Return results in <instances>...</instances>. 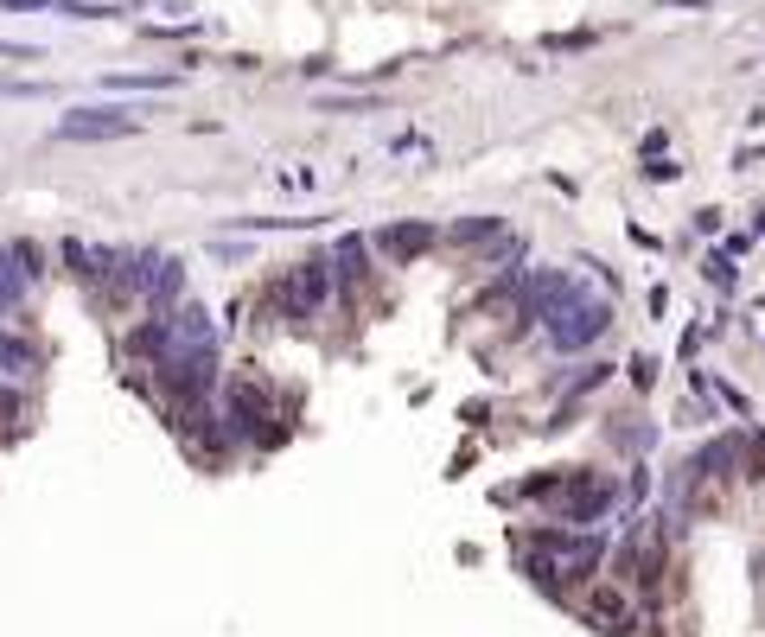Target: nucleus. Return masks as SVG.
<instances>
[{
    "label": "nucleus",
    "instance_id": "7ed1b4c3",
    "mask_svg": "<svg viewBox=\"0 0 765 637\" xmlns=\"http://www.w3.org/2000/svg\"><path fill=\"white\" fill-rule=\"evenodd\" d=\"M517 548H523V574L555 599L568 593V580H587L606 554L593 529H536V535H517Z\"/></svg>",
    "mask_w": 765,
    "mask_h": 637
},
{
    "label": "nucleus",
    "instance_id": "39448f33",
    "mask_svg": "<svg viewBox=\"0 0 765 637\" xmlns=\"http://www.w3.org/2000/svg\"><path fill=\"white\" fill-rule=\"evenodd\" d=\"M523 498H536V504H548L562 523H600L612 504H618V484L606 478V472H581V465H568V472H542V478H523L517 484Z\"/></svg>",
    "mask_w": 765,
    "mask_h": 637
},
{
    "label": "nucleus",
    "instance_id": "423d86ee",
    "mask_svg": "<svg viewBox=\"0 0 765 637\" xmlns=\"http://www.w3.org/2000/svg\"><path fill=\"white\" fill-rule=\"evenodd\" d=\"M332 294H338V288H332V261H325V255H307V261H294V268H288V274L268 288V300L281 306L294 325H313V319L332 306Z\"/></svg>",
    "mask_w": 765,
    "mask_h": 637
},
{
    "label": "nucleus",
    "instance_id": "9d476101",
    "mask_svg": "<svg viewBox=\"0 0 765 637\" xmlns=\"http://www.w3.org/2000/svg\"><path fill=\"white\" fill-rule=\"evenodd\" d=\"M179 300H185V261L160 255V249H141V306L147 313H173Z\"/></svg>",
    "mask_w": 765,
    "mask_h": 637
},
{
    "label": "nucleus",
    "instance_id": "6e6552de",
    "mask_svg": "<svg viewBox=\"0 0 765 637\" xmlns=\"http://www.w3.org/2000/svg\"><path fill=\"white\" fill-rule=\"evenodd\" d=\"M434 243H440V230H434L428 217H396V224L370 230V255H377V261H389V268H414Z\"/></svg>",
    "mask_w": 765,
    "mask_h": 637
},
{
    "label": "nucleus",
    "instance_id": "f3484780",
    "mask_svg": "<svg viewBox=\"0 0 765 637\" xmlns=\"http://www.w3.org/2000/svg\"><path fill=\"white\" fill-rule=\"evenodd\" d=\"M0 58H13V64H32L39 45H20V39H0Z\"/></svg>",
    "mask_w": 765,
    "mask_h": 637
},
{
    "label": "nucleus",
    "instance_id": "f8f14e48",
    "mask_svg": "<svg viewBox=\"0 0 765 637\" xmlns=\"http://www.w3.org/2000/svg\"><path fill=\"white\" fill-rule=\"evenodd\" d=\"M325 261H332V288L338 294H364L370 288V236H338Z\"/></svg>",
    "mask_w": 765,
    "mask_h": 637
},
{
    "label": "nucleus",
    "instance_id": "a211bd4d",
    "mask_svg": "<svg viewBox=\"0 0 765 637\" xmlns=\"http://www.w3.org/2000/svg\"><path fill=\"white\" fill-rule=\"evenodd\" d=\"M651 376H657V364H651V358H638V364H632V383H638V389H651Z\"/></svg>",
    "mask_w": 765,
    "mask_h": 637
},
{
    "label": "nucleus",
    "instance_id": "4468645a",
    "mask_svg": "<svg viewBox=\"0 0 765 637\" xmlns=\"http://www.w3.org/2000/svg\"><path fill=\"white\" fill-rule=\"evenodd\" d=\"M26 294H32L26 268L13 261V249H7V243H0V319H13V313L26 306Z\"/></svg>",
    "mask_w": 765,
    "mask_h": 637
},
{
    "label": "nucleus",
    "instance_id": "6ab92c4d",
    "mask_svg": "<svg viewBox=\"0 0 765 637\" xmlns=\"http://www.w3.org/2000/svg\"><path fill=\"white\" fill-rule=\"evenodd\" d=\"M657 7H689V13H702L708 0H657Z\"/></svg>",
    "mask_w": 765,
    "mask_h": 637
},
{
    "label": "nucleus",
    "instance_id": "2eb2a0df",
    "mask_svg": "<svg viewBox=\"0 0 765 637\" xmlns=\"http://www.w3.org/2000/svg\"><path fill=\"white\" fill-rule=\"evenodd\" d=\"M173 84H179V70H115L109 77V90H147V96H160Z\"/></svg>",
    "mask_w": 765,
    "mask_h": 637
},
{
    "label": "nucleus",
    "instance_id": "f03ea898",
    "mask_svg": "<svg viewBox=\"0 0 765 637\" xmlns=\"http://www.w3.org/2000/svg\"><path fill=\"white\" fill-rule=\"evenodd\" d=\"M523 319H536L542 338L574 358V350H587V344H600L612 332V300L587 294L568 268H536L523 280Z\"/></svg>",
    "mask_w": 765,
    "mask_h": 637
},
{
    "label": "nucleus",
    "instance_id": "20e7f679",
    "mask_svg": "<svg viewBox=\"0 0 765 637\" xmlns=\"http://www.w3.org/2000/svg\"><path fill=\"white\" fill-rule=\"evenodd\" d=\"M218 414H224L230 440L274 447V440L288 434V428H281V395H274V383H268L255 364H243V370H230V376L218 383Z\"/></svg>",
    "mask_w": 765,
    "mask_h": 637
},
{
    "label": "nucleus",
    "instance_id": "0eeeda50",
    "mask_svg": "<svg viewBox=\"0 0 765 637\" xmlns=\"http://www.w3.org/2000/svg\"><path fill=\"white\" fill-rule=\"evenodd\" d=\"M663 554H670V535H663L651 517H638L632 529L618 535V580L657 587V580H663Z\"/></svg>",
    "mask_w": 765,
    "mask_h": 637
},
{
    "label": "nucleus",
    "instance_id": "9b49d317",
    "mask_svg": "<svg viewBox=\"0 0 765 637\" xmlns=\"http://www.w3.org/2000/svg\"><path fill=\"white\" fill-rule=\"evenodd\" d=\"M581 618H587L593 631H625V624H638V606H632V593H625L618 580H587Z\"/></svg>",
    "mask_w": 765,
    "mask_h": 637
},
{
    "label": "nucleus",
    "instance_id": "dca6fc26",
    "mask_svg": "<svg viewBox=\"0 0 765 637\" xmlns=\"http://www.w3.org/2000/svg\"><path fill=\"white\" fill-rule=\"evenodd\" d=\"M478 236H504V224H498V217H472V224L453 230V243H478Z\"/></svg>",
    "mask_w": 765,
    "mask_h": 637
},
{
    "label": "nucleus",
    "instance_id": "f257e3e1",
    "mask_svg": "<svg viewBox=\"0 0 765 637\" xmlns=\"http://www.w3.org/2000/svg\"><path fill=\"white\" fill-rule=\"evenodd\" d=\"M154 383L160 402H211L224 383V325L198 300H179L160 313V344H154Z\"/></svg>",
    "mask_w": 765,
    "mask_h": 637
},
{
    "label": "nucleus",
    "instance_id": "ddd939ff",
    "mask_svg": "<svg viewBox=\"0 0 765 637\" xmlns=\"http://www.w3.org/2000/svg\"><path fill=\"white\" fill-rule=\"evenodd\" d=\"M39 364H45V358H39V344L0 325V383H32V376H39Z\"/></svg>",
    "mask_w": 765,
    "mask_h": 637
},
{
    "label": "nucleus",
    "instance_id": "1a4fd4ad",
    "mask_svg": "<svg viewBox=\"0 0 765 637\" xmlns=\"http://www.w3.org/2000/svg\"><path fill=\"white\" fill-rule=\"evenodd\" d=\"M51 134L58 140H121V134H141V109H109V102L71 109V115H58Z\"/></svg>",
    "mask_w": 765,
    "mask_h": 637
}]
</instances>
